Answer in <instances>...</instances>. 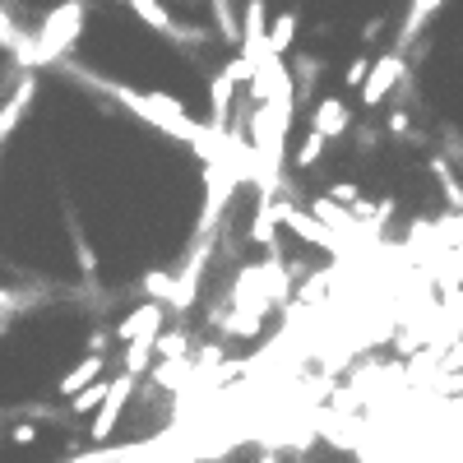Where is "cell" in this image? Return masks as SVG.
Here are the masks:
<instances>
[{"mask_svg": "<svg viewBox=\"0 0 463 463\" xmlns=\"http://www.w3.org/2000/svg\"><path fill=\"white\" fill-rule=\"evenodd\" d=\"M10 440H14V445H33V440H37V427L19 421V427H10Z\"/></svg>", "mask_w": 463, "mask_h": 463, "instance_id": "603a6c76", "label": "cell"}, {"mask_svg": "<svg viewBox=\"0 0 463 463\" xmlns=\"http://www.w3.org/2000/svg\"><path fill=\"white\" fill-rule=\"evenodd\" d=\"M329 200H343V204H347V213H353V209L362 204V185H357V181H338V185L329 190Z\"/></svg>", "mask_w": 463, "mask_h": 463, "instance_id": "d6986e66", "label": "cell"}, {"mask_svg": "<svg viewBox=\"0 0 463 463\" xmlns=\"http://www.w3.org/2000/svg\"><path fill=\"white\" fill-rule=\"evenodd\" d=\"M264 28H269V10H264V0H246V14H241V56L237 61H227V80L232 84H250V74L255 65L264 61Z\"/></svg>", "mask_w": 463, "mask_h": 463, "instance_id": "3957f363", "label": "cell"}, {"mask_svg": "<svg viewBox=\"0 0 463 463\" xmlns=\"http://www.w3.org/2000/svg\"><path fill=\"white\" fill-rule=\"evenodd\" d=\"M325 144H329V139H320L316 130H306V139H301V148H297V167H301V172L316 167V163L325 158Z\"/></svg>", "mask_w": 463, "mask_h": 463, "instance_id": "ac0fdd59", "label": "cell"}, {"mask_svg": "<svg viewBox=\"0 0 463 463\" xmlns=\"http://www.w3.org/2000/svg\"><path fill=\"white\" fill-rule=\"evenodd\" d=\"M408 74V52H384V56H375L371 61V70H366V80H362V107H380L384 98H390L394 89H399V80Z\"/></svg>", "mask_w": 463, "mask_h": 463, "instance_id": "5b68a950", "label": "cell"}, {"mask_svg": "<svg viewBox=\"0 0 463 463\" xmlns=\"http://www.w3.org/2000/svg\"><path fill=\"white\" fill-rule=\"evenodd\" d=\"M384 135H390V139H412V121H408V111H394V116H390V126H384Z\"/></svg>", "mask_w": 463, "mask_h": 463, "instance_id": "44dd1931", "label": "cell"}, {"mask_svg": "<svg viewBox=\"0 0 463 463\" xmlns=\"http://www.w3.org/2000/svg\"><path fill=\"white\" fill-rule=\"evenodd\" d=\"M148 362H153V338H130L126 343V375H144L148 371Z\"/></svg>", "mask_w": 463, "mask_h": 463, "instance_id": "2e32d148", "label": "cell"}, {"mask_svg": "<svg viewBox=\"0 0 463 463\" xmlns=\"http://www.w3.org/2000/svg\"><path fill=\"white\" fill-rule=\"evenodd\" d=\"M440 5H445V0H412V5H408V19H403V28H399V52H408V43L431 24V14H436Z\"/></svg>", "mask_w": 463, "mask_h": 463, "instance_id": "4fadbf2b", "label": "cell"}, {"mask_svg": "<svg viewBox=\"0 0 463 463\" xmlns=\"http://www.w3.org/2000/svg\"><path fill=\"white\" fill-rule=\"evenodd\" d=\"M107 384H111V380H93V384H84V390H80V394L70 399V412H74V417L93 412V408L102 403V394H107Z\"/></svg>", "mask_w": 463, "mask_h": 463, "instance_id": "e0dca14e", "label": "cell"}, {"mask_svg": "<svg viewBox=\"0 0 463 463\" xmlns=\"http://www.w3.org/2000/svg\"><path fill=\"white\" fill-rule=\"evenodd\" d=\"M33 98H37V74H24V80H19V89H14V93L5 98V107H0V153H5L10 135L19 130V121L28 116Z\"/></svg>", "mask_w": 463, "mask_h": 463, "instance_id": "9c48e42d", "label": "cell"}, {"mask_svg": "<svg viewBox=\"0 0 463 463\" xmlns=\"http://www.w3.org/2000/svg\"><path fill=\"white\" fill-rule=\"evenodd\" d=\"M274 218H279L283 227H292L306 246H316V250H325V255H347V241L338 237V232H329L325 222H316L306 209H297V204H274Z\"/></svg>", "mask_w": 463, "mask_h": 463, "instance_id": "8992f818", "label": "cell"}, {"mask_svg": "<svg viewBox=\"0 0 463 463\" xmlns=\"http://www.w3.org/2000/svg\"><path fill=\"white\" fill-rule=\"evenodd\" d=\"M172 463H195V458H172Z\"/></svg>", "mask_w": 463, "mask_h": 463, "instance_id": "cb8c5ba5", "label": "cell"}, {"mask_svg": "<svg viewBox=\"0 0 463 463\" xmlns=\"http://www.w3.org/2000/svg\"><path fill=\"white\" fill-rule=\"evenodd\" d=\"M366 70H371V56H353V61H347V70H343V84L347 89H362Z\"/></svg>", "mask_w": 463, "mask_h": 463, "instance_id": "ffe728a7", "label": "cell"}, {"mask_svg": "<svg viewBox=\"0 0 463 463\" xmlns=\"http://www.w3.org/2000/svg\"><path fill=\"white\" fill-rule=\"evenodd\" d=\"M102 371H107V357H102V353H84L80 362H74V366L56 380V394H61V399H74V394L84 390V384L102 380Z\"/></svg>", "mask_w": 463, "mask_h": 463, "instance_id": "8fae6325", "label": "cell"}, {"mask_svg": "<svg viewBox=\"0 0 463 463\" xmlns=\"http://www.w3.org/2000/svg\"><path fill=\"white\" fill-rule=\"evenodd\" d=\"M130 399H135V375H116V380L107 384V394H102L98 412H93V440H98V445L111 440L116 421H121V412H126Z\"/></svg>", "mask_w": 463, "mask_h": 463, "instance_id": "52a82bcc", "label": "cell"}, {"mask_svg": "<svg viewBox=\"0 0 463 463\" xmlns=\"http://www.w3.org/2000/svg\"><path fill=\"white\" fill-rule=\"evenodd\" d=\"M297 10H283L274 24L264 28V56H288L292 52V43H297Z\"/></svg>", "mask_w": 463, "mask_h": 463, "instance_id": "7c38bea8", "label": "cell"}, {"mask_svg": "<svg viewBox=\"0 0 463 463\" xmlns=\"http://www.w3.org/2000/svg\"><path fill=\"white\" fill-rule=\"evenodd\" d=\"M84 19H89V0H61L56 10H47L43 28H37L33 37H19V43H14V56H19L28 70L65 61V56L74 52V43H80Z\"/></svg>", "mask_w": 463, "mask_h": 463, "instance_id": "7a4b0ae2", "label": "cell"}, {"mask_svg": "<svg viewBox=\"0 0 463 463\" xmlns=\"http://www.w3.org/2000/svg\"><path fill=\"white\" fill-rule=\"evenodd\" d=\"M163 320H167V306L144 301V306H135L121 325H116V334H121L126 343H130V338H158V334H163Z\"/></svg>", "mask_w": 463, "mask_h": 463, "instance_id": "30bf717a", "label": "cell"}, {"mask_svg": "<svg viewBox=\"0 0 463 463\" xmlns=\"http://www.w3.org/2000/svg\"><path fill=\"white\" fill-rule=\"evenodd\" d=\"M274 222H279V218H274V200H264V204H260V213H255V222H250V237H255L264 250H274V241H279Z\"/></svg>", "mask_w": 463, "mask_h": 463, "instance_id": "5bb4252c", "label": "cell"}, {"mask_svg": "<svg viewBox=\"0 0 463 463\" xmlns=\"http://www.w3.org/2000/svg\"><path fill=\"white\" fill-rule=\"evenodd\" d=\"M84 80H89L93 89H107L126 111H135L139 121H148L153 130H163L167 139H181V144H195V139H200V121L181 107V98H172V93H148V89H130V84H121V80H102V74H84Z\"/></svg>", "mask_w": 463, "mask_h": 463, "instance_id": "6da1fadb", "label": "cell"}, {"mask_svg": "<svg viewBox=\"0 0 463 463\" xmlns=\"http://www.w3.org/2000/svg\"><path fill=\"white\" fill-rule=\"evenodd\" d=\"M311 130H316L320 139H343L347 130H353V111H347V102H343L338 93H325V98L316 102Z\"/></svg>", "mask_w": 463, "mask_h": 463, "instance_id": "ba28073f", "label": "cell"}, {"mask_svg": "<svg viewBox=\"0 0 463 463\" xmlns=\"http://www.w3.org/2000/svg\"><path fill=\"white\" fill-rule=\"evenodd\" d=\"M121 5H126L144 28L163 33L167 43H176V47H195V43H204V28H185V24H176V14L163 5V0H121Z\"/></svg>", "mask_w": 463, "mask_h": 463, "instance_id": "277c9868", "label": "cell"}, {"mask_svg": "<svg viewBox=\"0 0 463 463\" xmlns=\"http://www.w3.org/2000/svg\"><path fill=\"white\" fill-rule=\"evenodd\" d=\"M74 255H80V264H84V274H98V255L89 250V241L80 237V232H74Z\"/></svg>", "mask_w": 463, "mask_h": 463, "instance_id": "7402d4cb", "label": "cell"}, {"mask_svg": "<svg viewBox=\"0 0 463 463\" xmlns=\"http://www.w3.org/2000/svg\"><path fill=\"white\" fill-rule=\"evenodd\" d=\"M431 176L440 181V190H445V200H449V209H454V213H463V185L454 181V167H449L445 158H436V163H431Z\"/></svg>", "mask_w": 463, "mask_h": 463, "instance_id": "9a60e30c", "label": "cell"}]
</instances>
